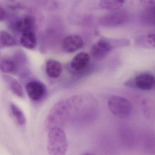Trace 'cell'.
I'll list each match as a JSON object with an SVG mask.
<instances>
[{
  "label": "cell",
  "mask_w": 155,
  "mask_h": 155,
  "mask_svg": "<svg viewBox=\"0 0 155 155\" xmlns=\"http://www.w3.org/2000/svg\"><path fill=\"white\" fill-rule=\"evenodd\" d=\"M130 20L129 14L125 11L117 10L107 17L103 18V24L109 26H118L127 23Z\"/></svg>",
  "instance_id": "5"
},
{
  "label": "cell",
  "mask_w": 155,
  "mask_h": 155,
  "mask_svg": "<svg viewBox=\"0 0 155 155\" xmlns=\"http://www.w3.org/2000/svg\"><path fill=\"white\" fill-rule=\"evenodd\" d=\"M89 62V56L85 52H81L73 58L71 63V67L75 71H82L88 66Z\"/></svg>",
  "instance_id": "9"
},
{
  "label": "cell",
  "mask_w": 155,
  "mask_h": 155,
  "mask_svg": "<svg viewBox=\"0 0 155 155\" xmlns=\"http://www.w3.org/2000/svg\"><path fill=\"white\" fill-rule=\"evenodd\" d=\"M130 44L129 40L127 39L112 41L107 38H102L92 46L91 54L95 59L102 60L107 56L114 46H126Z\"/></svg>",
  "instance_id": "2"
},
{
  "label": "cell",
  "mask_w": 155,
  "mask_h": 155,
  "mask_svg": "<svg viewBox=\"0 0 155 155\" xmlns=\"http://www.w3.org/2000/svg\"><path fill=\"white\" fill-rule=\"evenodd\" d=\"M35 23L33 18L30 15H26L21 18H17L10 24L12 30L20 33L29 31H34Z\"/></svg>",
  "instance_id": "6"
},
{
  "label": "cell",
  "mask_w": 155,
  "mask_h": 155,
  "mask_svg": "<svg viewBox=\"0 0 155 155\" xmlns=\"http://www.w3.org/2000/svg\"><path fill=\"white\" fill-rule=\"evenodd\" d=\"M17 44L15 38L8 32L0 31V48L12 47Z\"/></svg>",
  "instance_id": "17"
},
{
  "label": "cell",
  "mask_w": 155,
  "mask_h": 155,
  "mask_svg": "<svg viewBox=\"0 0 155 155\" xmlns=\"http://www.w3.org/2000/svg\"><path fill=\"white\" fill-rule=\"evenodd\" d=\"M8 6L12 10L18 11L24 9L25 4L24 0H10Z\"/></svg>",
  "instance_id": "20"
},
{
  "label": "cell",
  "mask_w": 155,
  "mask_h": 155,
  "mask_svg": "<svg viewBox=\"0 0 155 155\" xmlns=\"http://www.w3.org/2000/svg\"><path fill=\"white\" fill-rule=\"evenodd\" d=\"M126 85L145 91L153 90L155 87V77L151 74L143 73L128 81Z\"/></svg>",
  "instance_id": "4"
},
{
  "label": "cell",
  "mask_w": 155,
  "mask_h": 155,
  "mask_svg": "<svg viewBox=\"0 0 155 155\" xmlns=\"http://www.w3.org/2000/svg\"><path fill=\"white\" fill-rule=\"evenodd\" d=\"M47 151L50 155H64L67 149V141L64 130L59 126L50 131L47 140Z\"/></svg>",
  "instance_id": "1"
},
{
  "label": "cell",
  "mask_w": 155,
  "mask_h": 155,
  "mask_svg": "<svg viewBox=\"0 0 155 155\" xmlns=\"http://www.w3.org/2000/svg\"><path fill=\"white\" fill-rule=\"evenodd\" d=\"M19 70V66L13 58H4L0 61V71L2 72L14 74L18 72Z\"/></svg>",
  "instance_id": "14"
},
{
  "label": "cell",
  "mask_w": 155,
  "mask_h": 155,
  "mask_svg": "<svg viewBox=\"0 0 155 155\" xmlns=\"http://www.w3.org/2000/svg\"><path fill=\"white\" fill-rule=\"evenodd\" d=\"M26 92L29 98L34 101H40L45 93V87L41 82L32 81L26 86Z\"/></svg>",
  "instance_id": "7"
},
{
  "label": "cell",
  "mask_w": 155,
  "mask_h": 155,
  "mask_svg": "<svg viewBox=\"0 0 155 155\" xmlns=\"http://www.w3.org/2000/svg\"><path fill=\"white\" fill-rule=\"evenodd\" d=\"M108 105L111 113L119 118H127L132 113L131 103L121 96H112L109 97Z\"/></svg>",
  "instance_id": "3"
},
{
  "label": "cell",
  "mask_w": 155,
  "mask_h": 155,
  "mask_svg": "<svg viewBox=\"0 0 155 155\" xmlns=\"http://www.w3.org/2000/svg\"><path fill=\"white\" fill-rule=\"evenodd\" d=\"M45 72L47 76L51 78H57L61 74L62 66L58 61L49 59L45 64Z\"/></svg>",
  "instance_id": "10"
},
{
  "label": "cell",
  "mask_w": 155,
  "mask_h": 155,
  "mask_svg": "<svg viewBox=\"0 0 155 155\" xmlns=\"http://www.w3.org/2000/svg\"><path fill=\"white\" fill-rule=\"evenodd\" d=\"M84 45V41L80 35H73L64 39L62 43V47L66 52L73 53L81 49Z\"/></svg>",
  "instance_id": "8"
},
{
  "label": "cell",
  "mask_w": 155,
  "mask_h": 155,
  "mask_svg": "<svg viewBox=\"0 0 155 155\" xmlns=\"http://www.w3.org/2000/svg\"><path fill=\"white\" fill-rule=\"evenodd\" d=\"M10 109L16 122L21 126H24L26 123L24 114L20 108L14 103L10 104Z\"/></svg>",
  "instance_id": "18"
},
{
  "label": "cell",
  "mask_w": 155,
  "mask_h": 155,
  "mask_svg": "<svg viewBox=\"0 0 155 155\" xmlns=\"http://www.w3.org/2000/svg\"><path fill=\"white\" fill-rule=\"evenodd\" d=\"M126 0H100L99 6L106 11H115L119 10Z\"/></svg>",
  "instance_id": "16"
},
{
  "label": "cell",
  "mask_w": 155,
  "mask_h": 155,
  "mask_svg": "<svg viewBox=\"0 0 155 155\" xmlns=\"http://www.w3.org/2000/svg\"><path fill=\"white\" fill-rule=\"evenodd\" d=\"M136 44L143 48H155V33L142 35L136 37Z\"/></svg>",
  "instance_id": "13"
},
{
  "label": "cell",
  "mask_w": 155,
  "mask_h": 155,
  "mask_svg": "<svg viewBox=\"0 0 155 155\" xmlns=\"http://www.w3.org/2000/svg\"><path fill=\"white\" fill-rule=\"evenodd\" d=\"M5 83L9 86L11 92L17 97H23L24 95L22 86L20 83L15 78L9 76L5 75L3 76Z\"/></svg>",
  "instance_id": "12"
},
{
  "label": "cell",
  "mask_w": 155,
  "mask_h": 155,
  "mask_svg": "<svg viewBox=\"0 0 155 155\" xmlns=\"http://www.w3.org/2000/svg\"><path fill=\"white\" fill-rule=\"evenodd\" d=\"M20 44L22 46L28 49H33L36 47L37 40L34 31H29L21 34Z\"/></svg>",
  "instance_id": "11"
},
{
  "label": "cell",
  "mask_w": 155,
  "mask_h": 155,
  "mask_svg": "<svg viewBox=\"0 0 155 155\" xmlns=\"http://www.w3.org/2000/svg\"><path fill=\"white\" fill-rule=\"evenodd\" d=\"M6 13L4 9L0 6V22L3 21L6 18Z\"/></svg>",
  "instance_id": "22"
},
{
  "label": "cell",
  "mask_w": 155,
  "mask_h": 155,
  "mask_svg": "<svg viewBox=\"0 0 155 155\" xmlns=\"http://www.w3.org/2000/svg\"><path fill=\"white\" fill-rule=\"evenodd\" d=\"M139 2L144 9L155 6V0H139Z\"/></svg>",
  "instance_id": "21"
},
{
  "label": "cell",
  "mask_w": 155,
  "mask_h": 155,
  "mask_svg": "<svg viewBox=\"0 0 155 155\" xmlns=\"http://www.w3.org/2000/svg\"><path fill=\"white\" fill-rule=\"evenodd\" d=\"M140 19L145 25L155 26V6L144 9L141 13Z\"/></svg>",
  "instance_id": "15"
},
{
  "label": "cell",
  "mask_w": 155,
  "mask_h": 155,
  "mask_svg": "<svg viewBox=\"0 0 155 155\" xmlns=\"http://www.w3.org/2000/svg\"><path fill=\"white\" fill-rule=\"evenodd\" d=\"M12 58L17 64L20 69L21 67L25 66L27 62L26 56L25 54L24 53L21 51L16 52Z\"/></svg>",
  "instance_id": "19"
}]
</instances>
